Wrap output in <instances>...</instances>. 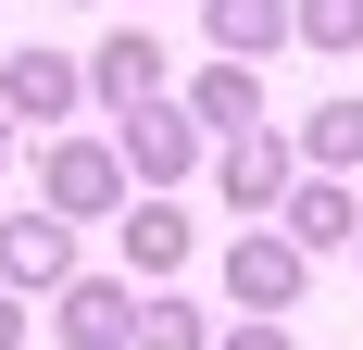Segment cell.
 Returning a JSON list of instances; mask_svg holds the SVG:
<instances>
[{
    "label": "cell",
    "instance_id": "cell-1",
    "mask_svg": "<svg viewBox=\"0 0 363 350\" xmlns=\"http://www.w3.org/2000/svg\"><path fill=\"white\" fill-rule=\"evenodd\" d=\"M38 201L63 213V225H101V213H125L138 188H125V150H113V138H75V125H63V138L38 150Z\"/></svg>",
    "mask_w": 363,
    "mask_h": 350
},
{
    "label": "cell",
    "instance_id": "cell-2",
    "mask_svg": "<svg viewBox=\"0 0 363 350\" xmlns=\"http://www.w3.org/2000/svg\"><path fill=\"white\" fill-rule=\"evenodd\" d=\"M301 288H313V250H301L289 225H238V238H225V300H238V313H289Z\"/></svg>",
    "mask_w": 363,
    "mask_h": 350
},
{
    "label": "cell",
    "instance_id": "cell-3",
    "mask_svg": "<svg viewBox=\"0 0 363 350\" xmlns=\"http://www.w3.org/2000/svg\"><path fill=\"white\" fill-rule=\"evenodd\" d=\"M0 288H13V300H63V288H75V225L50 201H38V213H0Z\"/></svg>",
    "mask_w": 363,
    "mask_h": 350
},
{
    "label": "cell",
    "instance_id": "cell-4",
    "mask_svg": "<svg viewBox=\"0 0 363 350\" xmlns=\"http://www.w3.org/2000/svg\"><path fill=\"white\" fill-rule=\"evenodd\" d=\"M113 150H125V175L138 188H176V175H201V125H188V101H138V113H113Z\"/></svg>",
    "mask_w": 363,
    "mask_h": 350
},
{
    "label": "cell",
    "instance_id": "cell-5",
    "mask_svg": "<svg viewBox=\"0 0 363 350\" xmlns=\"http://www.w3.org/2000/svg\"><path fill=\"white\" fill-rule=\"evenodd\" d=\"M213 188H225V213L251 225V213H276L301 188V138H276V125H251V138H213Z\"/></svg>",
    "mask_w": 363,
    "mask_h": 350
},
{
    "label": "cell",
    "instance_id": "cell-6",
    "mask_svg": "<svg viewBox=\"0 0 363 350\" xmlns=\"http://www.w3.org/2000/svg\"><path fill=\"white\" fill-rule=\"evenodd\" d=\"M75 101H88V63H63V50H13V63H0V113L38 125V138H63Z\"/></svg>",
    "mask_w": 363,
    "mask_h": 350
},
{
    "label": "cell",
    "instance_id": "cell-7",
    "mask_svg": "<svg viewBox=\"0 0 363 350\" xmlns=\"http://www.w3.org/2000/svg\"><path fill=\"white\" fill-rule=\"evenodd\" d=\"M113 238H125V276H176L188 250H201V225H188L176 188H138V201L113 213Z\"/></svg>",
    "mask_w": 363,
    "mask_h": 350
},
{
    "label": "cell",
    "instance_id": "cell-8",
    "mask_svg": "<svg viewBox=\"0 0 363 350\" xmlns=\"http://www.w3.org/2000/svg\"><path fill=\"white\" fill-rule=\"evenodd\" d=\"M163 75H176L163 38H150V26H113L101 50H88V101H101V113H138V101H163Z\"/></svg>",
    "mask_w": 363,
    "mask_h": 350
},
{
    "label": "cell",
    "instance_id": "cell-9",
    "mask_svg": "<svg viewBox=\"0 0 363 350\" xmlns=\"http://www.w3.org/2000/svg\"><path fill=\"white\" fill-rule=\"evenodd\" d=\"M50 325H63V350H138V288L125 276H75L50 300Z\"/></svg>",
    "mask_w": 363,
    "mask_h": 350
},
{
    "label": "cell",
    "instance_id": "cell-10",
    "mask_svg": "<svg viewBox=\"0 0 363 350\" xmlns=\"http://www.w3.org/2000/svg\"><path fill=\"white\" fill-rule=\"evenodd\" d=\"M276 213H289V238L313 250V263H326V250H363V188H351V175H301Z\"/></svg>",
    "mask_w": 363,
    "mask_h": 350
},
{
    "label": "cell",
    "instance_id": "cell-11",
    "mask_svg": "<svg viewBox=\"0 0 363 350\" xmlns=\"http://www.w3.org/2000/svg\"><path fill=\"white\" fill-rule=\"evenodd\" d=\"M188 125H201V138H251L263 125V75L213 50V75H188Z\"/></svg>",
    "mask_w": 363,
    "mask_h": 350
},
{
    "label": "cell",
    "instance_id": "cell-12",
    "mask_svg": "<svg viewBox=\"0 0 363 350\" xmlns=\"http://www.w3.org/2000/svg\"><path fill=\"white\" fill-rule=\"evenodd\" d=\"M289 138H301V175H363V101H351V88H326Z\"/></svg>",
    "mask_w": 363,
    "mask_h": 350
},
{
    "label": "cell",
    "instance_id": "cell-13",
    "mask_svg": "<svg viewBox=\"0 0 363 350\" xmlns=\"http://www.w3.org/2000/svg\"><path fill=\"white\" fill-rule=\"evenodd\" d=\"M201 38L225 63H263V50H301L289 38V0H201Z\"/></svg>",
    "mask_w": 363,
    "mask_h": 350
},
{
    "label": "cell",
    "instance_id": "cell-14",
    "mask_svg": "<svg viewBox=\"0 0 363 350\" xmlns=\"http://www.w3.org/2000/svg\"><path fill=\"white\" fill-rule=\"evenodd\" d=\"M138 350H213V313H201L188 288H150L138 300Z\"/></svg>",
    "mask_w": 363,
    "mask_h": 350
},
{
    "label": "cell",
    "instance_id": "cell-15",
    "mask_svg": "<svg viewBox=\"0 0 363 350\" xmlns=\"http://www.w3.org/2000/svg\"><path fill=\"white\" fill-rule=\"evenodd\" d=\"M289 38L326 50V63H351V50H363V0H289Z\"/></svg>",
    "mask_w": 363,
    "mask_h": 350
},
{
    "label": "cell",
    "instance_id": "cell-16",
    "mask_svg": "<svg viewBox=\"0 0 363 350\" xmlns=\"http://www.w3.org/2000/svg\"><path fill=\"white\" fill-rule=\"evenodd\" d=\"M213 350H289V313H238V325H225Z\"/></svg>",
    "mask_w": 363,
    "mask_h": 350
},
{
    "label": "cell",
    "instance_id": "cell-17",
    "mask_svg": "<svg viewBox=\"0 0 363 350\" xmlns=\"http://www.w3.org/2000/svg\"><path fill=\"white\" fill-rule=\"evenodd\" d=\"M0 350H26V300H13V288H0Z\"/></svg>",
    "mask_w": 363,
    "mask_h": 350
},
{
    "label": "cell",
    "instance_id": "cell-18",
    "mask_svg": "<svg viewBox=\"0 0 363 350\" xmlns=\"http://www.w3.org/2000/svg\"><path fill=\"white\" fill-rule=\"evenodd\" d=\"M13 138H26V125H13V113H0V163H13Z\"/></svg>",
    "mask_w": 363,
    "mask_h": 350
},
{
    "label": "cell",
    "instance_id": "cell-19",
    "mask_svg": "<svg viewBox=\"0 0 363 350\" xmlns=\"http://www.w3.org/2000/svg\"><path fill=\"white\" fill-rule=\"evenodd\" d=\"M351 263H363V250H351Z\"/></svg>",
    "mask_w": 363,
    "mask_h": 350
}]
</instances>
